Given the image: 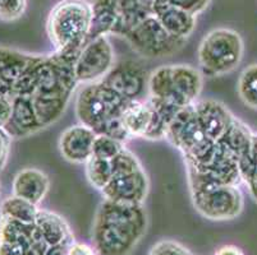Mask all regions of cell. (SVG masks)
Instances as JSON below:
<instances>
[{"instance_id": "cell-1", "label": "cell", "mask_w": 257, "mask_h": 255, "mask_svg": "<svg viewBox=\"0 0 257 255\" xmlns=\"http://www.w3.org/2000/svg\"><path fill=\"white\" fill-rule=\"evenodd\" d=\"M149 228L144 204L102 199L93 217L91 241L99 255H131Z\"/></svg>"}, {"instance_id": "cell-2", "label": "cell", "mask_w": 257, "mask_h": 255, "mask_svg": "<svg viewBox=\"0 0 257 255\" xmlns=\"http://www.w3.org/2000/svg\"><path fill=\"white\" fill-rule=\"evenodd\" d=\"M128 100L104 82L85 84L74 101V111L79 124L88 126L96 134H106L127 142V133L121 125V114Z\"/></svg>"}, {"instance_id": "cell-3", "label": "cell", "mask_w": 257, "mask_h": 255, "mask_svg": "<svg viewBox=\"0 0 257 255\" xmlns=\"http://www.w3.org/2000/svg\"><path fill=\"white\" fill-rule=\"evenodd\" d=\"M91 27V4L87 0H60L46 21V32L55 51L78 54L86 45Z\"/></svg>"}, {"instance_id": "cell-4", "label": "cell", "mask_w": 257, "mask_h": 255, "mask_svg": "<svg viewBox=\"0 0 257 255\" xmlns=\"http://www.w3.org/2000/svg\"><path fill=\"white\" fill-rule=\"evenodd\" d=\"M244 55L242 36L232 28H215L202 39L197 56L204 77H220L237 69Z\"/></svg>"}, {"instance_id": "cell-5", "label": "cell", "mask_w": 257, "mask_h": 255, "mask_svg": "<svg viewBox=\"0 0 257 255\" xmlns=\"http://www.w3.org/2000/svg\"><path fill=\"white\" fill-rule=\"evenodd\" d=\"M165 139L183 154L186 165L207 162L216 148V143L207 137L198 123L195 104L184 107L170 121Z\"/></svg>"}, {"instance_id": "cell-6", "label": "cell", "mask_w": 257, "mask_h": 255, "mask_svg": "<svg viewBox=\"0 0 257 255\" xmlns=\"http://www.w3.org/2000/svg\"><path fill=\"white\" fill-rule=\"evenodd\" d=\"M123 39L133 51L146 59L168 58L186 46L187 40L169 34L155 16H149Z\"/></svg>"}, {"instance_id": "cell-7", "label": "cell", "mask_w": 257, "mask_h": 255, "mask_svg": "<svg viewBox=\"0 0 257 255\" xmlns=\"http://www.w3.org/2000/svg\"><path fill=\"white\" fill-rule=\"evenodd\" d=\"M195 209L210 221H232L244 207L239 186L219 185L191 193Z\"/></svg>"}, {"instance_id": "cell-8", "label": "cell", "mask_w": 257, "mask_h": 255, "mask_svg": "<svg viewBox=\"0 0 257 255\" xmlns=\"http://www.w3.org/2000/svg\"><path fill=\"white\" fill-rule=\"evenodd\" d=\"M115 54L107 36L91 40L79 51L74 64V76L78 84L100 82L115 64Z\"/></svg>"}, {"instance_id": "cell-9", "label": "cell", "mask_w": 257, "mask_h": 255, "mask_svg": "<svg viewBox=\"0 0 257 255\" xmlns=\"http://www.w3.org/2000/svg\"><path fill=\"white\" fill-rule=\"evenodd\" d=\"M49 249L36 224L0 216V255H45Z\"/></svg>"}, {"instance_id": "cell-10", "label": "cell", "mask_w": 257, "mask_h": 255, "mask_svg": "<svg viewBox=\"0 0 257 255\" xmlns=\"http://www.w3.org/2000/svg\"><path fill=\"white\" fill-rule=\"evenodd\" d=\"M121 125L128 138L150 140L165 139L169 126L147 100L128 102L121 114Z\"/></svg>"}, {"instance_id": "cell-11", "label": "cell", "mask_w": 257, "mask_h": 255, "mask_svg": "<svg viewBox=\"0 0 257 255\" xmlns=\"http://www.w3.org/2000/svg\"><path fill=\"white\" fill-rule=\"evenodd\" d=\"M149 77L150 74L141 64L127 60L114 65L102 82L128 101H146L149 97Z\"/></svg>"}, {"instance_id": "cell-12", "label": "cell", "mask_w": 257, "mask_h": 255, "mask_svg": "<svg viewBox=\"0 0 257 255\" xmlns=\"http://www.w3.org/2000/svg\"><path fill=\"white\" fill-rule=\"evenodd\" d=\"M150 191V180L145 168L114 176L101 190L102 198L123 204H144Z\"/></svg>"}, {"instance_id": "cell-13", "label": "cell", "mask_w": 257, "mask_h": 255, "mask_svg": "<svg viewBox=\"0 0 257 255\" xmlns=\"http://www.w3.org/2000/svg\"><path fill=\"white\" fill-rule=\"evenodd\" d=\"M96 133L91 128L77 124L72 125L60 134L58 147L65 161L77 165H85L92 157L93 140Z\"/></svg>"}, {"instance_id": "cell-14", "label": "cell", "mask_w": 257, "mask_h": 255, "mask_svg": "<svg viewBox=\"0 0 257 255\" xmlns=\"http://www.w3.org/2000/svg\"><path fill=\"white\" fill-rule=\"evenodd\" d=\"M195 110L201 128L215 143L223 138L235 118L225 105L211 98L196 101Z\"/></svg>"}, {"instance_id": "cell-15", "label": "cell", "mask_w": 257, "mask_h": 255, "mask_svg": "<svg viewBox=\"0 0 257 255\" xmlns=\"http://www.w3.org/2000/svg\"><path fill=\"white\" fill-rule=\"evenodd\" d=\"M172 83L175 102L181 109L193 105L204 87V76L191 65H172Z\"/></svg>"}, {"instance_id": "cell-16", "label": "cell", "mask_w": 257, "mask_h": 255, "mask_svg": "<svg viewBox=\"0 0 257 255\" xmlns=\"http://www.w3.org/2000/svg\"><path fill=\"white\" fill-rule=\"evenodd\" d=\"M35 54L0 48V95L12 98L15 84L31 67Z\"/></svg>"}, {"instance_id": "cell-17", "label": "cell", "mask_w": 257, "mask_h": 255, "mask_svg": "<svg viewBox=\"0 0 257 255\" xmlns=\"http://www.w3.org/2000/svg\"><path fill=\"white\" fill-rule=\"evenodd\" d=\"M12 102H13V111H12L11 120L4 126V130L11 135L12 139L30 137L44 129L37 118L31 97L17 96L12 98Z\"/></svg>"}, {"instance_id": "cell-18", "label": "cell", "mask_w": 257, "mask_h": 255, "mask_svg": "<svg viewBox=\"0 0 257 255\" xmlns=\"http://www.w3.org/2000/svg\"><path fill=\"white\" fill-rule=\"evenodd\" d=\"M153 16L169 34L179 39L187 40L196 30V16L172 6L169 0H156L153 6Z\"/></svg>"}, {"instance_id": "cell-19", "label": "cell", "mask_w": 257, "mask_h": 255, "mask_svg": "<svg viewBox=\"0 0 257 255\" xmlns=\"http://www.w3.org/2000/svg\"><path fill=\"white\" fill-rule=\"evenodd\" d=\"M50 189V179L39 168H23L15 176L12 184V194L35 205L45 199Z\"/></svg>"}, {"instance_id": "cell-20", "label": "cell", "mask_w": 257, "mask_h": 255, "mask_svg": "<svg viewBox=\"0 0 257 255\" xmlns=\"http://www.w3.org/2000/svg\"><path fill=\"white\" fill-rule=\"evenodd\" d=\"M35 224L49 247L69 246L74 241V235L68 222L55 212L39 209Z\"/></svg>"}, {"instance_id": "cell-21", "label": "cell", "mask_w": 257, "mask_h": 255, "mask_svg": "<svg viewBox=\"0 0 257 255\" xmlns=\"http://www.w3.org/2000/svg\"><path fill=\"white\" fill-rule=\"evenodd\" d=\"M90 4L91 27L87 42L97 37L113 35L118 22V0H92Z\"/></svg>"}, {"instance_id": "cell-22", "label": "cell", "mask_w": 257, "mask_h": 255, "mask_svg": "<svg viewBox=\"0 0 257 255\" xmlns=\"http://www.w3.org/2000/svg\"><path fill=\"white\" fill-rule=\"evenodd\" d=\"M149 16H153V12L142 6L139 0H118V22L113 35L124 37Z\"/></svg>"}, {"instance_id": "cell-23", "label": "cell", "mask_w": 257, "mask_h": 255, "mask_svg": "<svg viewBox=\"0 0 257 255\" xmlns=\"http://www.w3.org/2000/svg\"><path fill=\"white\" fill-rule=\"evenodd\" d=\"M252 138H253V133L248 126L238 118H234L229 129L219 142L232 152L239 161L242 157L251 153Z\"/></svg>"}, {"instance_id": "cell-24", "label": "cell", "mask_w": 257, "mask_h": 255, "mask_svg": "<svg viewBox=\"0 0 257 255\" xmlns=\"http://www.w3.org/2000/svg\"><path fill=\"white\" fill-rule=\"evenodd\" d=\"M39 209V205L32 204L29 200H25L12 194L0 204V216L8 217L22 223L32 224L36 222Z\"/></svg>"}, {"instance_id": "cell-25", "label": "cell", "mask_w": 257, "mask_h": 255, "mask_svg": "<svg viewBox=\"0 0 257 255\" xmlns=\"http://www.w3.org/2000/svg\"><path fill=\"white\" fill-rule=\"evenodd\" d=\"M237 91L243 104L257 110V63L243 69L238 78Z\"/></svg>"}, {"instance_id": "cell-26", "label": "cell", "mask_w": 257, "mask_h": 255, "mask_svg": "<svg viewBox=\"0 0 257 255\" xmlns=\"http://www.w3.org/2000/svg\"><path fill=\"white\" fill-rule=\"evenodd\" d=\"M86 177L91 186L101 191L107 182L113 177V167L110 160H100V158L91 157L85 163Z\"/></svg>"}, {"instance_id": "cell-27", "label": "cell", "mask_w": 257, "mask_h": 255, "mask_svg": "<svg viewBox=\"0 0 257 255\" xmlns=\"http://www.w3.org/2000/svg\"><path fill=\"white\" fill-rule=\"evenodd\" d=\"M125 149V142L106 134H97L93 140L92 157L100 160H111Z\"/></svg>"}, {"instance_id": "cell-28", "label": "cell", "mask_w": 257, "mask_h": 255, "mask_svg": "<svg viewBox=\"0 0 257 255\" xmlns=\"http://www.w3.org/2000/svg\"><path fill=\"white\" fill-rule=\"evenodd\" d=\"M110 162L111 167H113V177L118 176V175L130 174V172L137 171V170L142 168L141 162H140L136 154L128 151L127 148L121 151L118 156L111 158Z\"/></svg>"}, {"instance_id": "cell-29", "label": "cell", "mask_w": 257, "mask_h": 255, "mask_svg": "<svg viewBox=\"0 0 257 255\" xmlns=\"http://www.w3.org/2000/svg\"><path fill=\"white\" fill-rule=\"evenodd\" d=\"M27 8V0H0V20L6 22L20 20Z\"/></svg>"}, {"instance_id": "cell-30", "label": "cell", "mask_w": 257, "mask_h": 255, "mask_svg": "<svg viewBox=\"0 0 257 255\" xmlns=\"http://www.w3.org/2000/svg\"><path fill=\"white\" fill-rule=\"evenodd\" d=\"M147 255H193L192 251L187 249L183 244L170 240V238H164L153 245Z\"/></svg>"}, {"instance_id": "cell-31", "label": "cell", "mask_w": 257, "mask_h": 255, "mask_svg": "<svg viewBox=\"0 0 257 255\" xmlns=\"http://www.w3.org/2000/svg\"><path fill=\"white\" fill-rule=\"evenodd\" d=\"M212 0H169L172 6L181 8L197 17V14L206 11Z\"/></svg>"}, {"instance_id": "cell-32", "label": "cell", "mask_w": 257, "mask_h": 255, "mask_svg": "<svg viewBox=\"0 0 257 255\" xmlns=\"http://www.w3.org/2000/svg\"><path fill=\"white\" fill-rule=\"evenodd\" d=\"M12 138L3 128H0V170H3L8 161L9 151H11Z\"/></svg>"}, {"instance_id": "cell-33", "label": "cell", "mask_w": 257, "mask_h": 255, "mask_svg": "<svg viewBox=\"0 0 257 255\" xmlns=\"http://www.w3.org/2000/svg\"><path fill=\"white\" fill-rule=\"evenodd\" d=\"M12 111H13V102L11 97L0 95V128H3L11 120Z\"/></svg>"}, {"instance_id": "cell-34", "label": "cell", "mask_w": 257, "mask_h": 255, "mask_svg": "<svg viewBox=\"0 0 257 255\" xmlns=\"http://www.w3.org/2000/svg\"><path fill=\"white\" fill-rule=\"evenodd\" d=\"M65 255H99L92 245L79 242L74 240L67 249Z\"/></svg>"}, {"instance_id": "cell-35", "label": "cell", "mask_w": 257, "mask_h": 255, "mask_svg": "<svg viewBox=\"0 0 257 255\" xmlns=\"http://www.w3.org/2000/svg\"><path fill=\"white\" fill-rule=\"evenodd\" d=\"M252 153H253L257 162V133H253V138H252ZM246 185L248 186V190L249 193H251L252 198L257 202V165L253 175H252L251 179L246 182Z\"/></svg>"}, {"instance_id": "cell-36", "label": "cell", "mask_w": 257, "mask_h": 255, "mask_svg": "<svg viewBox=\"0 0 257 255\" xmlns=\"http://www.w3.org/2000/svg\"><path fill=\"white\" fill-rule=\"evenodd\" d=\"M215 255H244V252L235 245H223L216 250Z\"/></svg>"}, {"instance_id": "cell-37", "label": "cell", "mask_w": 257, "mask_h": 255, "mask_svg": "<svg viewBox=\"0 0 257 255\" xmlns=\"http://www.w3.org/2000/svg\"><path fill=\"white\" fill-rule=\"evenodd\" d=\"M67 249H68V246L50 247V249L48 250V252H46L45 255H65V252H67Z\"/></svg>"}, {"instance_id": "cell-38", "label": "cell", "mask_w": 257, "mask_h": 255, "mask_svg": "<svg viewBox=\"0 0 257 255\" xmlns=\"http://www.w3.org/2000/svg\"><path fill=\"white\" fill-rule=\"evenodd\" d=\"M139 2L142 4V6H145L147 9H150V11L153 12V6L156 0H139Z\"/></svg>"}, {"instance_id": "cell-39", "label": "cell", "mask_w": 257, "mask_h": 255, "mask_svg": "<svg viewBox=\"0 0 257 255\" xmlns=\"http://www.w3.org/2000/svg\"><path fill=\"white\" fill-rule=\"evenodd\" d=\"M0 193H2V189H0Z\"/></svg>"}]
</instances>
